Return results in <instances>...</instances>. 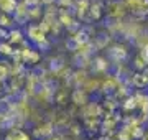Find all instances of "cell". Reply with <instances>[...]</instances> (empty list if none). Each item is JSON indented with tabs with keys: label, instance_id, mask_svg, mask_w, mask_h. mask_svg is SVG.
Masks as SVG:
<instances>
[{
	"label": "cell",
	"instance_id": "obj_7",
	"mask_svg": "<svg viewBox=\"0 0 148 140\" xmlns=\"http://www.w3.org/2000/svg\"><path fill=\"white\" fill-rule=\"evenodd\" d=\"M13 20H15V23H18V25H27L28 20H30V12H28L27 5H25L23 2H20L18 7H16L15 13H13Z\"/></svg>",
	"mask_w": 148,
	"mask_h": 140
},
{
	"label": "cell",
	"instance_id": "obj_10",
	"mask_svg": "<svg viewBox=\"0 0 148 140\" xmlns=\"http://www.w3.org/2000/svg\"><path fill=\"white\" fill-rule=\"evenodd\" d=\"M132 86L135 87V89H145V87L148 86V79L145 78V74H143V71H137V73H133L132 76Z\"/></svg>",
	"mask_w": 148,
	"mask_h": 140
},
{
	"label": "cell",
	"instance_id": "obj_12",
	"mask_svg": "<svg viewBox=\"0 0 148 140\" xmlns=\"http://www.w3.org/2000/svg\"><path fill=\"white\" fill-rule=\"evenodd\" d=\"M125 5L128 8V13L135 10H142V8H148V0H125Z\"/></svg>",
	"mask_w": 148,
	"mask_h": 140
},
{
	"label": "cell",
	"instance_id": "obj_6",
	"mask_svg": "<svg viewBox=\"0 0 148 140\" xmlns=\"http://www.w3.org/2000/svg\"><path fill=\"white\" fill-rule=\"evenodd\" d=\"M95 36V30L92 25H82V28H81V32L77 33V35H74V38H76V41L81 45V46H84V45L90 43L92 40H94Z\"/></svg>",
	"mask_w": 148,
	"mask_h": 140
},
{
	"label": "cell",
	"instance_id": "obj_14",
	"mask_svg": "<svg viewBox=\"0 0 148 140\" xmlns=\"http://www.w3.org/2000/svg\"><path fill=\"white\" fill-rule=\"evenodd\" d=\"M122 109L127 110V112L138 109V101H137V97H135V94H132L130 97H127L125 101H122Z\"/></svg>",
	"mask_w": 148,
	"mask_h": 140
},
{
	"label": "cell",
	"instance_id": "obj_26",
	"mask_svg": "<svg viewBox=\"0 0 148 140\" xmlns=\"http://www.w3.org/2000/svg\"><path fill=\"white\" fill-rule=\"evenodd\" d=\"M143 74H145V78H147V79H148V66H147V68H145V69H143Z\"/></svg>",
	"mask_w": 148,
	"mask_h": 140
},
{
	"label": "cell",
	"instance_id": "obj_1",
	"mask_svg": "<svg viewBox=\"0 0 148 140\" xmlns=\"http://www.w3.org/2000/svg\"><path fill=\"white\" fill-rule=\"evenodd\" d=\"M130 54H128V49L125 45L122 43H115L107 48V59L109 63L114 66H122L125 61H128Z\"/></svg>",
	"mask_w": 148,
	"mask_h": 140
},
{
	"label": "cell",
	"instance_id": "obj_5",
	"mask_svg": "<svg viewBox=\"0 0 148 140\" xmlns=\"http://www.w3.org/2000/svg\"><path fill=\"white\" fill-rule=\"evenodd\" d=\"M27 36H28V40L36 46L38 43H41V41L46 40L48 35H46V32H45L40 25H30L28 30H27Z\"/></svg>",
	"mask_w": 148,
	"mask_h": 140
},
{
	"label": "cell",
	"instance_id": "obj_19",
	"mask_svg": "<svg viewBox=\"0 0 148 140\" xmlns=\"http://www.w3.org/2000/svg\"><path fill=\"white\" fill-rule=\"evenodd\" d=\"M13 51H15V48H13V45H10L8 41H2V43H0V54H3V56H12Z\"/></svg>",
	"mask_w": 148,
	"mask_h": 140
},
{
	"label": "cell",
	"instance_id": "obj_22",
	"mask_svg": "<svg viewBox=\"0 0 148 140\" xmlns=\"http://www.w3.org/2000/svg\"><path fill=\"white\" fill-rule=\"evenodd\" d=\"M25 5H27L28 12L33 10V8H38V7H41V0H21Z\"/></svg>",
	"mask_w": 148,
	"mask_h": 140
},
{
	"label": "cell",
	"instance_id": "obj_11",
	"mask_svg": "<svg viewBox=\"0 0 148 140\" xmlns=\"http://www.w3.org/2000/svg\"><path fill=\"white\" fill-rule=\"evenodd\" d=\"M18 3H20L18 0H0V12L7 15H13Z\"/></svg>",
	"mask_w": 148,
	"mask_h": 140
},
{
	"label": "cell",
	"instance_id": "obj_25",
	"mask_svg": "<svg viewBox=\"0 0 148 140\" xmlns=\"http://www.w3.org/2000/svg\"><path fill=\"white\" fill-rule=\"evenodd\" d=\"M46 140H66V139H64V135H61V134H53L51 137H48Z\"/></svg>",
	"mask_w": 148,
	"mask_h": 140
},
{
	"label": "cell",
	"instance_id": "obj_13",
	"mask_svg": "<svg viewBox=\"0 0 148 140\" xmlns=\"http://www.w3.org/2000/svg\"><path fill=\"white\" fill-rule=\"evenodd\" d=\"M5 140H32L28 137V134H25L21 129H12L10 132H7Z\"/></svg>",
	"mask_w": 148,
	"mask_h": 140
},
{
	"label": "cell",
	"instance_id": "obj_9",
	"mask_svg": "<svg viewBox=\"0 0 148 140\" xmlns=\"http://www.w3.org/2000/svg\"><path fill=\"white\" fill-rule=\"evenodd\" d=\"M110 33L109 32H101V33H95L94 40H92V43L95 45V48L97 49H104L107 48V45L110 43Z\"/></svg>",
	"mask_w": 148,
	"mask_h": 140
},
{
	"label": "cell",
	"instance_id": "obj_4",
	"mask_svg": "<svg viewBox=\"0 0 148 140\" xmlns=\"http://www.w3.org/2000/svg\"><path fill=\"white\" fill-rule=\"evenodd\" d=\"M109 68H110V63L107 58H102V56H94L92 61H90L89 69L94 73V74H104L107 73L109 74Z\"/></svg>",
	"mask_w": 148,
	"mask_h": 140
},
{
	"label": "cell",
	"instance_id": "obj_24",
	"mask_svg": "<svg viewBox=\"0 0 148 140\" xmlns=\"http://www.w3.org/2000/svg\"><path fill=\"white\" fill-rule=\"evenodd\" d=\"M138 53H140V56H142V58L145 59V63L148 65V43L145 45L143 48H140V51H138Z\"/></svg>",
	"mask_w": 148,
	"mask_h": 140
},
{
	"label": "cell",
	"instance_id": "obj_2",
	"mask_svg": "<svg viewBox=\"0 0 148 140\" xmlns=\"http://www.w3.org/2000/svg\"><path fill=\"white\" fill-rule=\"evenodd\" d=\"M53 134H54V124L53 122H48V120L38 122L36 127L33 129V137H35V139L46 140L48 137H51Z\"/></svg>",
	"mask_w": 148,
	"mask_h": 140
},
{
	"label": "cell",
	"instance_id": "obj_17",
	"mask_svg": "<svg viewBox=\"0 0 148 140\" xmlns=\"http://www.w3.org/2000/svg\"><path fill=\"white\" fill-rule=\"evenodd\" d=\"M13 23H15V20H13V15H7V13H2V12H0V28L12 27Z\"/></svg>",
	"mask_w": 148,
	"mask_h": 140
},
{
	"label": "cell",
	"instance_id": "obj_3",
	"mask_svg": "<svg viewBox=\"0 0 148 140\" xmlns=\"http://www.w3.org/2000/svg\"><path fill=\"white\" fill-rule=\"evenodd\" d=\"M66 68H68V65H66V58H64L63 54H56L53 58H49V61H48V71L54 76L63 73Z\"/></svg>",
	"mask_w": 148,
	"mask_h": 140
},
{
	"label": "cell",
	"instance_id": "obj_21",
	"mask_svg": "<svg viewBox=\"0 0 148 140\" xmlns=\"http://www.w3.org/2000/svg\"><path fill=\"white\" fill-rule=\"evenodd\" d=\"M36 49L40 51V53H46V51H49V49H51V41L46 38L45 41H41V43L36 45Z\"/></svg>",
	"mask_w": 148,
	"mask_h": 140
},
{
	"label": "cell",
	"instance_id": "obj_18",
	"mask_svg": "<svg viewBox=\"0 0 148 140\" xmlns=\"http://www.w3.org/2000/svg\"><path fill=\"white\" fill-rule=\"evenodd\" d=\"M82 129H81V124L79 122H76V120H71V124L68 127V135H73V137H77L81 135Z\"/></svg>",
	"mask_w": 148,
	"mask_h": 140
},
{
	"label": "cell",
	"instance_id": "obj_16",
	"mask_svg": "<svg viewBox=\"0 0 148 140\" xmlns=\"http://www.w3.org/2000/svg\"><path fill=\"white\" fill-rule=\"evenodd\" d=\"M64 48L68 49L69 53H77V51L81 49V45L76 41L74 36H68L66 40H64Z\"/></svg>",
	"mask_w": 148,
	"mask_h": 140
},
{
	"label": "cell",
	"instance_id": "obj_8",
	"mask_svg": "<svg viewBox=\"0 0 148 140\" xmlns=\"http://www.w3.org/2000/svg\"><path fill=\"white\" fill-rule=\"evenodd\" d=\"M87 94L89 92L84 91L82 87H79V89H73V94H71V102L74 104V106H77V107H84V106H87Z\"/></svg>",
	"mask_w": 148,
	"mask_h": 140
},
{
	"label": "cell",
	"instance_id": "obj_23",
	"mask_svg": "<svg viewBox=\"0 0 148 140\" xmlns=\"http://www.w3.org/2000/svg\"><path fill=\"white\" fill-rule=\"evenodd\" d=\"M73 3H74V0H56L58 8H69Z\"/></svg>",
	"mask_w": 148,
	"mask_h": 140
},
{
	"label": "cell",
	"instance_id": "obj_20",
	"mask_svg": "<svg viewBox=\"0 0 148 140\" xmlns=\"http://www.w3.org/2000/svg\"><path fill=\"white\" fill-rule=\"evenodd\" d=\"M133 66H135V69H138V71H143L145 69V68H147V63H145V59L142 58V56H140V53L137 54V56H135V61H133Z\"/></svg>",
	"mask_w": 148,
	"mask_h": 140
},
{
	"label": "cell",
	"instance_id": "obj_15",
	"mask_svg": "<svg viewBox=\"0 0 148 140\" xmlns=\"http://www.w3.org/2000/svg\"><path fill=\"white\" fill-rule=\"evenodd\" d=\"M10 45H18V43H23L25 41V36L20 30H10L8 33V40H7Z\"/></svg>",
	"mask_w": 148,
	"mask_h": 140
}]
</instances>
